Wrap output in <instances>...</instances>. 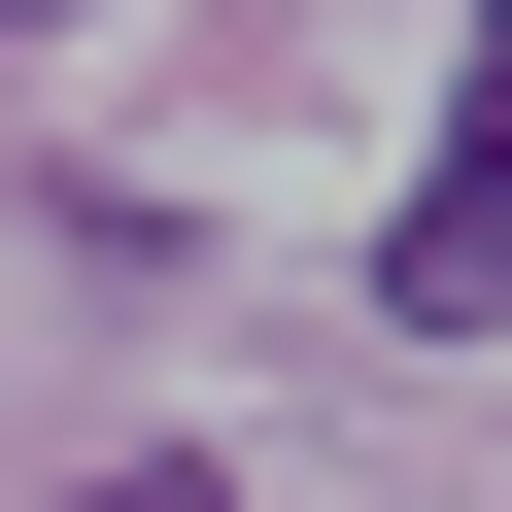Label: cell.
Wrapping results in <instances>:
<instances>
[{"label": "cell", "mask_w": 512, "mask_h": 512, "mask_svg": "<svg viewBox=\"0 0 512 512\" xmlns=\"http://www.w3.org/2000/svg\"><path fill=\"white\" fill-rule=\"evenodd\" d=\"M376 308H410V342H512V0H478V103H444V171L376 205Z\"/></svg>", "instance_id": "obj_1"}, {"label": "cell", "mask_w": 512, "mask_h": 512, "mask_svg": "<svg viewBox=\"0 0 512 512\" xmlns=\"http://www.w3.org/2000/svg\"><path fill=\"white\" fill-rule=\"evenodd\" d=\"M69 512H205V478H69Z\"/></svg>", "instance_id": "obj_2"}, {"label": "cell", "mask_w": 512, "mask_h": 512, "mask_svg": "<svg viewBox=\"0 0 512 512\" xmlns=\"http://www.w3.org/2000/svg\"><path fill=\"white\" fill-rule=\"evenodd\" d=\"M0 35H69V0H0Z\"/></svg>", "instance_id": "obj_3"}]
</instances>
